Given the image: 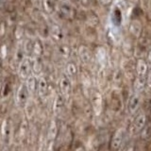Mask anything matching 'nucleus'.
<instances>
[{
    "instance_id": "f257e3e1",
    "label": "nucleus",
    "mask_w": 151,
    "mask_h": 151,
    "mask_svg": "<svg viewBox=\"0 0 151 151\" xmlns=\"http://www.w3.org/2000/svg\"><path fill=\"white\" fill-rule=\"evenodd\" d=\"M146 113L145 112H140L138 115L135 117V119L132 123V127H133V132H138L142 131L146 125Z\"/></svg>"
},
{
    "instance_id": "f03ea898",
    "label": "nucleus",
    "mask_w": 151,
    "mask_h": 151,
    "mask_svg": "<svg viewBox=\"0 0 151 151\" xmlns=\"http://www.w3.org/2000/svg\"><path fill=\"white\" fill-rule=\"evenodd\" d=\"M122 141H123V132L122 130H117L111 140V144H110L111 151H117L119 149L122 145Z\"/></svg>"
},
{
    "instance_id": "7ed1b4c3",
    "label": "nucleus",
    "mask_w": 151,
    "mask_h": 151,
    "mask_svg": "<svg viewBox=\"0 0 151 151\" xmlns=\"http://www.w3.org/2000/svg\"><path fill=\"white\" fill-rule=\"evenodd\" d=\"M136 71H137V75H138V78H145L148 73V66H147V63H146V61L144 60H139L137 61Z\"/></svg>"
},
{
    "instance_id": "20e7f679",
    "label": "nucleus",
    "mask_w": 151,
    "mask_h": 151,
    "mask_svg": "<svg viewBox=\"0 0 151 151\" xmlns=\"http://www.w3.org/2000/svg\"><path fill=\"white\" fill-rule=\"evenodd\" d=\"M139 100L140 98L137 94H133L130 99H129V111L130 113H135L138 110V105H139Z\"/></svg>"
},
{
    "instance_id": "39448f33",
    "label": "nucleus",
    "mask_w": 151,
    "mask_h": 151,
    "mask_svg": "<svg viewBox=\"0 0 151 151\" xmlns=\"http://www.w3.org/2000/svg\"><path fill=\"white\" fill-rule=\"evenodd\" d=\"M111 107L113 111H119L120 110V107H121V101L119 97H118L116 94H112V96L111 98Z\"/></svg>"
},
{
    "instance_id": "423d86ee",
    "label": "nucleus",
    "mask_w": 151,
    "mask_h": 151,
    "mask_svg": "<svg viewBox=\"0 0 151 151\" xmlns=\"http://www.w3.org/2000/svg\"><path fill=\"white\" fill-rule=\"evenodd\" d=\"M145 87V78H137L135 80V83H134V88L136 91H138V92L144 91Z\"/></svg>"
},
{
    "instance_id": "0eeeda50",
    "label": "nucleus",
    "mask_w": 151,
    "mask_h": 151,
    "mask_svg": "<svg viewBox=\"0 0 151 151\" xmlns=\"http://www.w3.org/2000/svg\"><path fill=\"white\" fill-rule=\"evenodd\" d=\"M141 137L143 140H150L151 139V123L145 127V129L142 130V134H141Z\"/></svg>"
},
{
    "instance_id": "6e6552de",
    "label": "nucleus",
    "mask_w": 151,
    "mask_h": 151,
    "mask_svg": "<svg viewBox=\"0 0 151 151\" xmlns=\"http://www.w3.org/2000/svg\"><path fill=\"white\" fill-rule=\"evenodd\" d=\"M140 31H141V26H140V24L137 22V21L132 22L131 26H130V32L134 36L137 37V36L140 35Z\"/></svg>"
},
{
    "instance_id": "1a4fd4ad",
    "label": "nucleus",
    "mask_w": 151,
    "mask_h": 151,
    "mask_svg": "<svg viewBox=\"0 0 151 151\" xmlns=\"http://www.w3.org/2000/svg\"><path fill=\"white\" fill-rule=\"evenodd\" d=\"M146 85H147L148 88L151 89V71L147 75V81H146Z\"/></svg>"
},
{
    "instance_id": "9d476101",
    "label": "nucleus",
    "mask_w": 151,
    "mask_h": 151,
    "mask_svg": "<svg viewBox=\"0 0 151 151\" xmlns=\"http://www.w3.org/2000/svg\"><path fill=\"white\" fill-rule=\"evenodd\" d=\"M76 151H86V149H85L83 146H79V147L77 148V150H76Z\"/></svg>"
},
{
    "instance_id": "9b49d317",
    "label": "nucleus",
    "mask_w": 151,
    "mask_h": 151,
    "mask_svg": "<svg viewBox=\"0 0 151 151\" xmlns=\"http://www.w3.org/2000/svg\"><path fill=\"white\" fill-rule=\"evenodd\" d=\"M101 1L103 2V3H105V4H108V3H110L111 0H101Z\"/></svg>"
},
{
    "instance_id": "f8f14e48",
    "label": "nucleus",
    "mask_w": 151,
    "mask_h": 151,
    "mask_svg": "<svg viewBox=\"0 0 151 151\" xmlns=\"http://www.w3.org/2000/svg\"><path fill=\"white\" fill-rule=\"evenodd\" d=\"M148 58H149V60L151 61V51L149 52V55H148Z\"/></svg>"
}]
</instances>
